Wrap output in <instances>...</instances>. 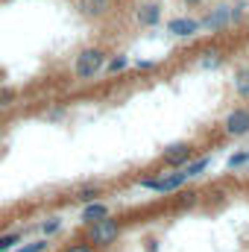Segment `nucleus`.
<instances>
[{
	"label": "nucleus",
	"instance_id": "1",
	"mask_svg": "<svg viewBox=\"0 0 249 252\" xmlns=\"http://www.w3.org/2000/svg\"><path fill=\"white\" fill-rule=\"evenodd\" d=\"M118 238H121V223L109 214V217H103V220H97V223L88 226V238H85V241H88L94 250H106V247H112Z\"/></svg>",
	"mask_w": 249,
	"mask_h": 252
},
{
	"label": "nucleus",
	"instance_id": "2",
	"mask_svg": "<svg viewBox=\"0 0 249 252\" xmlns=\"http://www.w3.org/2000/svg\"><path fill=\"white\" fill-rule=\"evenodd\" d=\"M103 67H106V53L100 47H85L73 62V76L76 79H94Z\"/></svg>",
	"mask_w": 249,
	"mask_h": 252
},
{
	"label": "nucleus",
	"instance_id": "3",
	"mask_svg": "<svg viewBox=\"0 0 249 252\" xmlns=\"http://www.w3.org/2000/svg\"><path fill=\"white\" fill-rule=\"evenodd\" d=\"M187 182L185 170H176V173H167L161 179H141V188L147 190H158V193H170V190H179Z\"/></svg>",
	"mask_w": 249,
	"mask_h": 252
},
{
	"label": "nucleus",
	"instance_id": "4",
	"mask_svg": "<svg viewBox=\"0 0 249 252\" xmlns=\"http://www.w3.org/2000/svg\"><path fill=\"white\" fill-rule=\"evenodd\" d=\"M226 135H232V138L249 135V109H235V112H229V118H226Z\"/></svg>",
	"mask_w": 249,
	"mask_h": 252
},
{
	"label": "nucleus",
	"instance_id": "5",
	"mask_svg": "<svg viewBox=\"0 0 249 252\" xmlns=\"http://www.w3.org/2000/svg\"><path fill=\"white\" fill-rule=\"evenodd\" d=\"M164 161H167V164H173V167H179V164H187V161H190V144L179 141V144L167 147V150H164Z\"/></svg>",
	"mask_w": 249,
	"mask_h": 252
},
{
	"label": "nucleus",
	"instance_id": "6",
	"mask_svg": "<svg viewBox=\"0 0 249 252\" xmlns=\"http://www.w3.org/2000/svg\"><path fill=\"white\" fill-rule=\"evenodd\" d=\"M103 217H109V205L106 202H85L82 205V223L85 226H91V223H97V220H103Z\"/></svg>",
	"mask_w": 249,
	"mask_h": 252
},
{
	"label": "nucleus",
	"instance_id": "7",
	"mask_svg": "<svg viewBox=\"0 0 249 252\" xmlns=\"http://www.w3.org/2000/svg\"><path fill=\"white\" fill-rule=\"evenodd\" d=\"M196 30H199V21H193V18H173V21L167 24V32H173V35H179V38L193 35Z\"/></svg>",
	"mask_w": 249,
	"mask_h": 252
},
{
	"label": "nucleus",
	"instance_id": "8",
	"mask_svg": "<svg viewBox=\"0 0 249 252\" xmlns=\"http://www.w3.org/2000/svg\"><path fill=\"white\" fill-rule=\"evenodd\" d=\"M138 21H141L144 27H156V24L161 21V6H158V3H144V6L138 9Z\"/></svg>",
	"mask_w": 249,
	"mask_h": 252
},
{
	"label": "nucleus",
	"instance_id": "9",
	"mask_svg": "<svg viewBox=\"0 0 249 252\" xmlns=\"http://www.w3.org/2000/svg\"><path fill=\"white\" fill-rule=\"evenodd\" d=\"M229 21H232V9H229V6H220V9H217L214 15H208V18H205L199 27H208V30H220V27H226Z\"/></svg>",
	"mask_w": 249,
	"mask_h": 252
},
{
	"label": "nucleus",
	"instance_id": "10",
	"mask_svg": "<svg viewBox=\"0 0 249 252\" xmlns=\"http://www.w3.org/2000/svg\"><path fill=\"white\" fill-rule=\"evenodd\" d=\"M79 9H82L85 15L97 18V15H106V9H109V0H79Z\"/></svg>",
	"mask_w": 249,
	"mask_h": 252
},
{
	"label": "nucleus",
	"instance_id": "11",
	"mask_svg": "<svg viewBox=\"0 0 249 252\" xmlns=\"http://www.w3.org/2000/svg\"><path fill=\"white\" fill-rule=\"evenodd\" d=\"M21 241H24L21 232H6V235H0V252H12Z\"/></svg>",
	"mask_w": 249,
	"mask_h": 252
},
{
	"label": "nucleus",
	"instance_id": "12",
	"mask_svg": "<svg viewBox=\"0 0 249 252\" xmlns=\"http://www.w3.org/2000/svg\"><path fill=\"white\" fill-rule=\"evenodd\" d=\"M62 217H47L44 223H41V232H44V238H50V235H59L62 232Z\"/></svg>",
	"mask_w": 249,
	"mask_h": 252
},
{
	"label": "nucleus",
	"instance_id": "13",
	"mask_svg": "<svg viewBox=\"0 0 249 252\" xmlns=\"http://www.w3.org/2000/svg\"><path fill=\"white\" fill-rule=\"evenodd\" d=\"M97 196H100V188H97V185H85V188L76 190V199H79V202H94Z\"/></svg>",
	"mask_w": 249,
	"mask_h": 252
},
{
	"label": "nucleus",
	"instance_id": "14",
	"mask_svg": "<svg viewBox=\"0 0 249 252\" xmlns=\"http://www.w3.org/2000/svg\"><path fill=\"white\" fill-rule=\"evenodd\" d=\"M235 88H238V94H241V97H249V67H247V70H241V73L235 76Z\"/></svg>",
	"mask_w": 249,
	"mask_h": 252
},
{
	"label": "nucleus",
	"instance_id": "15",
	"mask_svg": "<svg viewBox=\"0 0 249 252\" xmlns=\"http://www.w3.org/2000/svg\"><path fill=\"white\" fill-rule=\"evenodd\" d=\"M47 238H38V241H32V244H24V247H15V252H47Z\"/></svg>",
	"mask_w": 249,
	"mask_h": 252
},
{
	"label": "nucleus",
	"instance_id": "16",
	"mask_svg": "<svg viewBox=\"0 0 249 252\" xmlns=\"http://www.w3.org/2000/svg\"><path fill=\"white\" fill-rule=\"evenodd\" d=\"M208 164H211V158H196V161H190V164L185 167L187 179H190V176H199V173H202V170H205Z\"/></svg>",
	"mask_w": 249,
	"mask_h": 252
},
{
	"label": "nucleus",
	"instance_id": "17",
	"mask_svg": "<svg viewBox=\"0 0 249 252\" xmlns=\"http://www.w3.org/2000/svg\"><path fill=\"white\" fill-rule=\"evenodd\" d=\"M15 100H18V91H15V88H0V109L12 106Z\"/></svg>",
	"mask_w": 249,
	"mask_h": 252
},
{
	"label": "nucleus",
	"instance_id": "18",
	"mask_svg": "<svg viewBox=\"0 0 249 252\" xmlns=\"http://www.w3.org/2000/svg\"><path fill=\"white\" fill-rule=\"evenodd\" d=\"M126 64H129V59H126V56H115L112 62L106 64V70H109V73H121Z\"/></svg>",
	"mask_w": 249,
	"mask_h": 252
},
{
	"label": "nucleus",
	"instance_id": "19",
	"mask_svg": "<svg viewBox=\"0 0 249 252\" xmlns=\"http://www.w3.org/2000/svg\"><path fill=\"white\" fill-rule=\"evenodd\" d=\"M62 252H94V247L88 241H76V244H67Z\"/></svg>",
	"mask_w": 249,
	"mask_h": 252
},
{
	"label": "nucleus",
	"instance_id": "20",
	"mask_svg": "<svg viewBox=\"0 0 249 252\" xmlns=\"http://www.w3.org/2000/svg\"><path fill=\"white\" fill-rule=\"evenodd\" d=\"M247 158H249V153H238V156H232V158H229V167H241Z\"/></svg>",
	"mask_w": 249,
	"mask_h": 252
},
{
	"label": "nucleus",
	"instance_id": "21",
	"mask_svg": "<svg viewBox=\"0 0 249 252\" xmlns=\"http://www.w3.org/2000/svg\"><path fill=\"white\" fill-rule=\"evenodd\" d=\"M187 3H199V0H187Z\"/></svg>",
	"mask_w": 249,
	"mask_h": 252
}]
</instances>
